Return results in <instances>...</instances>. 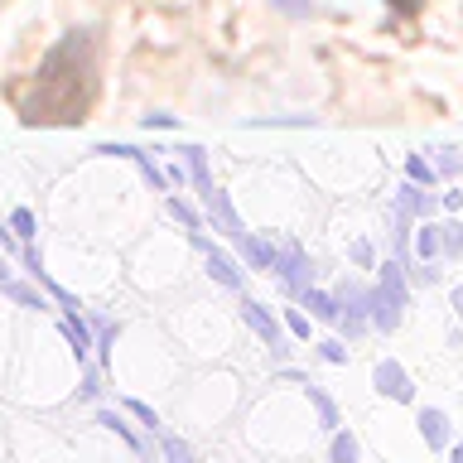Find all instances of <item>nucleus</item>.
Wrapping results in <instances>:
<instances>
[{
    "label": "nucleus",
    "instance_id": "1",
    "mask_svg": "<svg viewBox=\"0 0 463 463\" xmlns=\"http://www.w3.org/2000/svg\"><path fill=\"white\" fill-rule=\"evenodd\" d=\"M97 97V43L92 34H68L43 58V68L29 78V87L14 92V107L29 126H68L92 111Z\"/></svg>",
    "mask_w": 463,
    "mask_h": 463
},
{
    "label": "nucleus",
    "instance_id": "2",
    "mask_svg": "<svg viewBox=\"0 0 463 463\" xmlns=\"http://www.w3.org/2000/svg\"><path fill=\"white\" fill-rule=\"evenodd\" d=\"M376 386L391 391L396 401H411V382H405V372L396 367V362H386V367H376Z\"/></svg>",
    "mask_w": 463,
    "mask_h": 463
},
{
    "label": "nucleus",
    "instance_id": "3",
    "mask_svg": "<svg viewBox=\"0 0 463 463\" xmlns=\"http://www.w3.org/2000/svg\"><path fill=\"white\" fill-rule=\"evenodd\" d=\"M420 430H425L430 444H444V439H449V425H444L439 411H425V415H420Z\"/></svg>",
    "mask_w": 463,
    "mask_h": 463
},
{
    "label": "nucleus",
    "instance_id": "4",
    "mask_svg": "<svg viewBox=\"0 0 463 463\" xmlns=\"http://www.w3.org/2000/svg\"><path fill=\"white\" fill-rule=\"evenodd\" d=\"M333 463H357V444L347 439V434H338V439H333Z\"/></svg>",
    "mask_w": 463,
    "mask_h": 463
},
{
    "label": "nucleus",
    "instance_id": "5",
    "mask_svg": "<svg viewBox=\"0 0 463 463\" xmlns=\"http://www.w3.org/2000/svg\"><path fill=\"white\" fill-rule=\"evenodd\" d=\"M309 396H314V405H318V415H324V425H338V411H333V401L324 396V391L309 386Z\"/></svg>",
    "mask_w": 463,
    "mask_h": 463
},
{
    "label": "nucleus",
    "instance_id": "6",
    "mask_svg": "<svg viewBox=\"0 0 463 463\" xmlns=\"http://www.w3.org/2000/svg\"><path fill=\"white\" fill-rule=\"evenodd\" d=\"M165 449H169V463H194V458H188V449H184L179 439H169Z\"/></svg>",
    "mask_w": 463,
    "mask_h": 463
},
{
    "label": "nucleus",
    "instance_id": "7",
    "mask_svg": "<svg viewBox=\"0 0 463 463\" xmlns=\"http://www.w3.org/2000/svg\"><path fill=\"white\" fill-rule=\"evenodd\" d=\"M391 5H396V10H401V14H415V10H420V5H425V0H391Z\"/></svg>",
    "mask_w": 463,
    "mask_h": 463
},
{
    "label": "nucleus",
    "instance_id": "8",
    "mask_svg": "<svg viewBox=\"0 0 463 463\" xmlns=\"http://www.w3.org/2000/svg\"><path fill=\"white\" fill-rule=\"evenodd\" d=\"M280 5H285V10H295V14H299V10H304V0H280Z\"/></svg>",
    "mask_w": 463,
    "mask_h": 463
},
{
    "label": "nucleus",
    "instance_id": "9",
    "mask_svg": "<svg viewBox=\"0 0 463 463\" xmlns=\"http://www.w3.org/2000/svg\"><path fill=\"white\" fill-rule=\"evenodd\" d=\"M454 463H463V444H458V449H454Z\"/></svg>",
    "mask_w": 463,
    "mask_h": 463
}]
</instances>
